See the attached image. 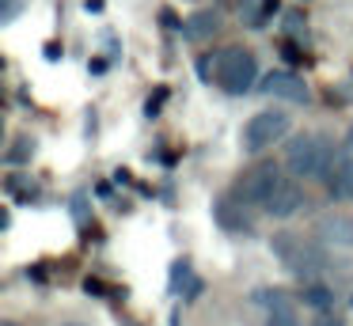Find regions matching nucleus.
Here are the masks:
<instances>
[{"label":"nucleus","mask_w":353,"mask_h":326,"mask_svg":"<svg viewBox=\"0 0 353 326\" xmlns=\"http://www.w3.org/2000/svg\"><path fill=\"white\" fill-rule=\"evenodd\" d=\"M274 254L281 258V265L300 281H315L323 269H327V250L319 243L304 239V235H292V232H281L274 235Z\"/></svg>","instance_id":"1"},{"label":"nucleus","mask_w":353,"mask_h":326,"mask_svg":"<svg viewBox=\"0 0 353 326\" xmlns=\"http://www.w3.org/2000/svg\"><path fill=\"white\" fill-rule=\"evenodd\" d=\"M285 163H289V171L296 179H327L330 163H334V148H330V141L323 133H304L292 141Z\"/></svg>","instance_id":"2"},{"label":"nucleus","mask_w":353,"mask_h":326,"mask_svg":"<svg viewBox=\"0 0 353 326\" xmlns=\"http://www.w3.org/2000/svg\"><path fill=\"white\" fill-rule=\"evenodd\" d=\"M259 80V65L247 50H224L216 57V83H221L228 95H247Z\"/></svg>","instance_id":"3"},{"label":"nucleus","mask_w":353,"mask_h":326,"mask_svg":"<svg viewBox=\"0 0 353 326\" xmlns=\"http://www.w3.org/2000/svg\"><path fill=\"white\" fill-rule=\"evenodd\" d=\"M289 133V114L281 110H259L243 125V152H266Z\"/></svg>","instance_id":"4"},{"label":"nucleus","mask_w":353,"mask_h":326,"mask_svg":"<svg viewBox=\"0 0 353 326\" xmlns=\"http://www.w3.org/2000/svg\"><path fill=\"white\" fill-rule=\"evenodd\" d=\"M281 167L277 163H259V167H251V171L239 179V190H236V197L243 205H266L270 197L277 194V186H281Z\"/></svg>","instance_id":"5"},{"label":"nucleus","mask_w":353,"mask_h":326,"mask_svg":"<svg viewBox=\"0 0 353 326\" xmlns=\"http://www.w3.org/2000/svg\"><path fill=\"white\" fill-rule=\"evenodd\" d=\"M262 91L274 99H285V103H307V83L296 72H289V68H274L262 80Z\"/></svg>","instance_id":"6"},{"label":"nucleus","mask_w":353,"mask_h":326,"mask_svg":"<svg viewBox=\"0 0 353 326\" xmlns=\"http://www.w3.org/2000/svg\"><path fill=\"white\" fill-rule=\"evenodd\" d=\"M304 205H307V194L296 186V182H289V179H285L281 186H277V194L270 197V201L262 205V209H266L274 220H289V216H296V212L304 209Z\"/></svg>","instance_id":"7"},{"label":"nucleus","mask_w":353,"mask_h":326,"mask_svg":"<svg viewBox=\"0 0 353 326\" xmlns=\"http://www.w3.org/2000/svg\"><path fill=\"white\" fill-rule=\"evenodd\" d=\"M319 239L323 243H334V247H353V216H345V212H327V216L319 220Z\"/></svg>","instance_id":"8"},{"label":"nucleus","mask_w":353,"mask_h":326,"mask_svg":"<svg viewBox=\"0 0 353 326\" xmlns=\"http://www.w3.org/2000/svg\"><path fill=\"white\" fill-rule=\"evenodd\" d=\"M213 216H216V224L228 227V232H251V216H247L239 197H221V201L213 205Z\"/></svg>","instance_id":"9"},{"label":"nucleus","mask_w":353,"mask_h":326,"mask_svg":"<svg viewBox=\"0 0 353 326\" xmlns=\"http://www.w3.org/2000/svg\"><path fill=\"white\" fill-rule=\"evenodd\" d=\"M216 27H221V15L216 12H194L190 19L183 23V38L186 42H205V38L216 34Z\"/></svg>","instance_id":"10"},{"label":"nucleus","mask_w":353,"mask_h":326,"mask_svg":"<svg viewBox=\"0 0 353 326\" xmlns=\"http://www.w3.org/2000/svg\"><path fill=\"white\" fill-rule=\"evenodd\" d=\"M330 194L353 201V159H342L334 167V174H330Z\"/></svg>","instance_id":"11"},{"label":"nucleus","mask_w":353,"mask_h":326,"mask_svg":"<svg viewBox=\"0 0 353 326\" xmlns=\"http://www.w3.org/2000/svg\"><path fill=\"white\" fill-rule=\"evenodd\" d=\"M300 300H304V307H312V311H330L334 292H330L327 285H315V281H307L304 292H300Z\"/></svg>","instance_id":"12"},{"label":"nucleus","mask_w":353,"mask_h":326,"mask_svg":"<svg viewBox=\"0 0 353 326\" xmlns=\"http://www.w3.org/2000/svg\"><path fill=\"white\" fill-rule=\"evenodd\" d=\"M254 303H262L270 315H289V311H296L289 292H281V288H274V292H254Z\"/></svg>","instance_id":"13"},{"label":"nucleus","mask_w":353,"mask_h":326,"mask_svg":"<svg viewBox=\"0 0 353 326\" xmlns=\"http://www.w3.org/2000/svg\"><path fill=\"white\" fill-rule=\"evenodd\" d=\"M183 285H186V288L194 285L190 265H186V262H175V265H171V292H183Z\"/></svg>","instance_id":"14"},{"label":"nucleus","mask_w":353,"mask_h":326,"mask_svg":"<svg viewBox=\"0 0 353 326\" xmlns=\"http://www.w3.org/2000/svg\"><path fill=\"white\" fill-rule=\"evenodd\" d=\"M31 156H34V141L31 136H19L16 148L8 152V163H23V159H31Z\"/></svg>","instance_id":"15"},{"label":"nucleus","mask_w":353,"mask_h":326,"mask_svg":"<svg viewBox=\"0 0 353 326\" xmlns=\"http://www.w3.org/2000/svg\"><path fill=\"white\" fill-rule=\"evenodd\" d=\"M27 0H0V23H12L19 12H23Z\"/></svg>","instance_id":"16"},{"label":"nucleus","mask_w":353,"mask_h":326,"mask_svg":"<svg viewBox=\"0 0 353 326\" xmlns=\"http://www.w3.org/2000/svg\"><path fill=\"white\" fill-rule=\"evenodd\" d=\"M277 8H281V0H262V15H259V30H262V27H266V19H270V15H274V12H277Z\"/></svg>","instance_id":"17"},{"label":"nucleus","mask_w":353,"mask_h":326,"mask_svg":"<svg viewBox=\"0 0 353 326\" xmlns=\"http://www.w3.org/2000/svg\"><path fill=\"white\" fill-rule=\"evenodd\" d=\"M281 53H285V61H289V65H300V61H304V53H300L292 42H285V45H281Z\"/></svg>","instance_id":"18"},{"label":"nucleus","mask_w":353,"mask_h":326,"mask_svg":"<svg viewBox=\"0 0 353 326\" xmlns=\"http://www.w3.org/2000/svg\"><path fill=\"white\" fill-rule=\"evenodd\" d=\"M84 292L88 296H107V285H103V281H95V277H88L84 281Z\"/></svg>","instance_id":"19"},{"label":"nucleus","mask_w":353,"mask_h":326,"mask_svg":"<svg viewBox=\"0 0 353 326\" xmlns=\"http://www.w3.org/2000/svg\"><path fill=\"white\" fill-rule=\"evenodd\" d=\"M163 99H168V88H160V91H156V99H148V106H145V110H148V118H152V114L163 106Z\"/></svg>","instance_id":"20"},{"label":"nucleus","mask_w":353,"mask_h":326,"mask_svg":"<svg viewBox=\"0 0 353 326\" xmlns=\"http://www.w3.org/2000/svg\"><path fill=\"white\" fill-rule=\"evenodd\" d=\"M315 326H342V318H338V315H330V311H319Z\"/></svg>","instance_id":"21"},{"label":"nucleus","mask_w":353,"mask_h":326,"mask_svg":"<svg viewBox=\"0 0 353 326\" xmlns=\"http://www.w3.org/2000/svg\"><path fill=\"white\" fill-rule=\"evenodd\" d=\"M160 19H163V27H171V30H183V23H179V19H175V12H168V8L160 12Z\"/></svg>","instance_id":"22"},{"label":"nucleus","mask_w":353,"mask_h":326,"mask_svg":"<svg viewBox=\"0 0 353 326\" xmlns=\"http://www.w3.org/2000/svg\"><path fill=\"white\" fill-rule=\"evenodd\" d=\"M42 53H46V61H61V45H57V42H46V45H42Z\"/></svg>","instance_id":"23"},{"label":"nucleus","mask_w":353,"mask_h":326,"mask_svg":"<svg viewBox=\"0 0 353 326\" xmlns=\"http://www.w3.org/2000/svg\"><path fill=\"white\" fill-rule=\"evenodd\" d=\"M285 23H289V30H300V23H304V19H300V12H289V15H285Z\"/></svg>","instance_id":"24"},{"label":"nucleus","mask_w":353,"mask_h":326,"mask_svg":"<svg viewBox=\"0 0 353 326\" xmlns=\"http://www.w3.org/2000/svg\"><path fill=\"white\" fill-rule=\"evenodd\" d=\"M84 8L88 12H103V0H84Z\"/></svg>","instance_id":"25"},{"label":"nucleus","mask_w":353,"mask_h":326,"mask_svg":"<svg viewBox=\"0 0 353 326\" xmlns=\"http://www.w3.org/2000/svg\"><path fill=\"white\" fill-rule=\"evenodd\" d=\"M345 141H350V148H353V125H350V133H345Z\"/></svg>","instance_id":"26"}]
</instances>
